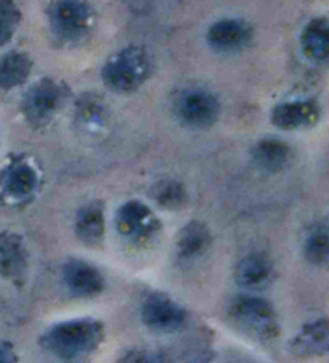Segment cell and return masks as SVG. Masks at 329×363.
Returning <instances> with one entry per match:
<instances>
[{"instance_id":"ba28073f","label":"cell","mask_w":329,"mask_h":363,"mask_svg":"<svg viewBox=\"0 0 329 363\" xmlns=\"http://www.w3.org/2000/svg\"><path fill=\"white\" fill-rule=\"evenodd\" d=\"M142 320L155 333H174L185 323V311L174 301L153 296L142 307Z\"/></svg>"},{"instance_id":"9c48e42d","label":"cell","mask_w":329,"mask_h":363,"mask_svg":"<svg viewBox=\"0 0 329 363\" xmlns=\"http://www.w3.org/2000/svg\"><path fill=\"white\" fill-rule=\"evenodd\" d=\"M251 38L252 31L249 24L233 18L214 23L207 31V44L222 53L242 50L251 42Z\"/></svg>"},{"instance_id":"44dd1931","label":"cell","mask_w":329,"mask_h":363,"mask_svg":"<svg viewBox=\"0 0 329 363\" xmlns=\"http://www.w3.org/2000/svg\"><path fill=\"white\" fill-rule=\"evenodd\" d=\"M303 254L316 267L329 265V230L326 227L318 225L310 230L303 243Z\"/></svg>"},{"instance_id":"4fadbf2b","label":"cell","mask_w":329,"mask_h":363,"mask_svg":"<svg viewBox=\"0 0 329 363\" xmlns=\"http://www.w3.org/2000/svg\"><path fill=\"white\" fill-rule=\"evenodd\" d=\"M292 350L297 355H325L329 354V322L325 318L306 325L292 342Z\"/></svg>"},{"instance_id":"2e32d148","label":"cell","mask_w":329,"mask_h":363,"mask_svg":"<svg viewBox=\"0 0 329 363\" xmlns=\"http://www.w3.org/2000/svg\"><path fill=\"white\" fill-rule=\"evenodd\" d=\"M273 275V264L264 254H249L236 269V280L246 289L267 286Z\"/></svg>"},{"instance_id":"8fae6325","label":"cell","mask_w":329,"mask_h":363,"mask_svg":"<svg viewBox=\"0 0 329 363\" xmlns=\"http://www.w3.org/2000/svg\"><path fill=\"white\" fill-rule=\"evenodd\" d=\"M63 281L74 296H96L103 291L105 280L94 265L84 261H69L63 267Z\"/></svg>"},{"instance_id":"7a4b0ae2","label":"cell","mask_w":329,"mask_h":363,"mask_svg":"<svg viewBox=\"0 0 329 363\" xmlns=\"http://www.w3.org/2000/svg\"><path fill=\"white\" fill-rule=\"evenodd\" d=\"M151 60L143 47L130 45L108 60L101 71L103 82L118 94H130L150 77Z\"/></svg>"},{"instance_id":"5b68a950","label":"cell","mask_w":329,"mask_h":363,"mask_svg":"<svg viewBox=\"0 0 329 363\" xmlns=\"http://www.w3.org/2000/svg\"><path fill=\"white\" fill-rule=\"evenodd\" d=\"M230 315L233 322L251 335L268 340L275 336L278 331L277 315L270 302L255 296H241L233 301L230 308Z\"/></svg>"},{"instance_id":"277c9868","label":"cell","mask_w":329,"mask_h":363,"mask_svg":"<svg viewBox=\"0 0 329 363\" xmlns=\"http://www.w3.org/2000/svg\"><path fill=\"white\" fill-rule=\"evenodd\" d=\"M65 99L66 90L62 84L44 77L24 94L21 110L29 124L40 127L48 124L55 118Z\"/></svg>"},{"instance_id":"3957f363","label":"cell","mask_w":329,"mask_h":363,"mask_svg":"<svg viewBox=\"0 0 329 363\" xmlns=\"http://www.w3.org/2000/svg\"><path fill=\"white\" fill-rule=\"evenodd\" d=\"M47 16L53 34L63 42L82 40L94 26V9L89 0H52Z\"/></svg>"},{"instance_id":"9a60e30c","label":"cell","mask_w":329,"mask_h":363,"mask_svg":"<svg viewBox=\"0 0 329 363\" xmlns=\"http://www.w3.org/2000/svg\"><path fill=\"white\" fill-rule=\"evenodd\" d=\"M2 189L13 199L31 196L38 189V172L28 162H15L4 172Z\"/></svg>"},{"instance_id":"ffe728a7","label":"cell","mask_w":329,"mask_h":363,"mask_svg":"<svg viewBox=\"0 0 329 363\" xmlns=\"http://www.w3.org/2000/svg\"><path fill=\"white\" fill-rule=\"evenodd\" d=\"M211 245V232L204 223L190 222L177 237L179 254L185 259H194L204 254Z\"/></svg>"},{"instance_id":"603a6c76","label":"cell","mask_w":329,"mask_h":363,"mask_svg":"<svg viewBox=\"0 0 329 363\" xmlns=\"http://www.w3.org/2000/svg\"><path fill=\"white\" fill-rule=\"evenodd\" d=\"M21 21V11L13 0H0V47L9 44Z\"/></svg>"},{"instance_id":"7402d4cb","label":"cell","mask_w":329,"mask_h":363,"mask_svg":"<svg viewBox=\"0 0 329 363\" xmlns=\"http://www.w3.org/2000/svg\"><path fill=\"white\" fill-rule=\"evenodd\" d=\"M155 201L167 209L180 208L186 201V191L184 185L177 180H161L153 186Z\"/></svg>"},{"instance_id":"e0dca14e","label":"cell","mask_w":329,"mask_h":363,"mask_svg":"<svg viewBox=\"0 0 329 363\" xmlns=\"http://www.w3.org/2000/svg\"><path fill=\"white\" fill-rule=\"evenodd\" d=\"M105 214L100 203L85 204L76 217V235L84 245H100L105 237Z\"/></svg>"},{"instance_id":"52a82bcc","label":"cell","mask_w":329,"mask_h":363,"mask_svg":"<svg viewBox=\"0 0 329 363\" xmlns=\"http://www.w3.org/2000/svg\"><path fill=\"white\" fill-rule=\"evenodd\" d=\"M116 228L124 238L130 241H143L153 237L157 222L151 209L142 201H129L123 204L116 214Z\"/></svg>"},{"instance_id":"5bb4252c","label":"cell","mask_w":329,"mask_h":363,"mask_svg":"<svg viewBox=\"0 0 329 363\" xmlns=\"http://www.w3.org/2000/svg\"><path fill=\"white\" fill-rule=\"evenodd\" d=\"M302 50L315 63L329 62V18H316L302 33Z\"/></svg>"},{"instance_id":"7c38bea8","label":"cell","mask_w":329,"mask_h":363,"mask_svg":"<svg viewBox=\"0 0 329 363\" xmlns=\"http://www.w3.org/2000/svg\"><path fill=\"white\" fill-rule=\"evenodd\" d=\"M28 269V254L23 240L15 233L0 235V274L7 280H21Z\"/></svg>"},{"instance_id":"30bf717a","label":"cell","mask_w":329,"mask_h":363,"mask_svg":"<svg viewBox=\"0 0 329 363\" xmlns=\"http://www.w3.org/2000/svg\"><path fill=\"white\" fill-rule=\"evenodd\" d=\"M320 110L312 100L284 101L275 106L272 113L273 124L283 130H296L316 123Z\"/></svg>"},{"instance_id":"8992f818","label":"cell","mask_w":329,"mask_h":363,"mask_svg":"<svg viewBox=\"0 0 329 363\" xmlns=\"http://www.w3.org/2000/svg\"><path fill=\"white\" fill-rule=\"evenodd\" d=\"M174 110L182 123L201 129L212 125L218 119L221 103L207 90L190 89L177 96Z\"/></svg>"},{"instance_id":"6da1fadb","label":"cell","mask_w":329,"mask_h":363,"mask_svg":"<svg viewBox=\"0 0 329 363\" xmlns=\"http://www.w3.org/2000/svg\"><path fill=\"white\" fill-rule=\"evenodd\" d=\"M101 333V325L95 320H68L48 330L42 337V346L62 360L81 359L99 346Z\"/></svg>"},{"instance_id":"cb8c5ba5","label":"cell","mask_w":329,"mask_h":363,"mask_svg":"<svg viewBox=\"0 0 329 363\" xmlns=\"http://www.w3.org/2000/svg\"><path fill=\"white\" fill-rule=\"evenodd\" d=\"M16 354L13 352V347L11 344L0 342V363L2 362H15Z\"/></svg>"},{"instance_id":"d6986e66","label":"cell","mask_w":329,"mask_h":363,"mask_svg":"<svg viewBox=\"0 0 329 363\" xmlns=\"http://www.w3.org/2000/svg\"><path fill=\"white\" fill-rule=\"evenodd\" d=\"M33 71V62L26 53L10 52L0 58V87L15 89L28 79Z\"/></svg>"},{"instance_id":"ac0fdd59","label":"cell","mask_w":329,"mask_h":363,"mask_svg":"<svg viewBox=\"0 0 329 363\" xmlns=\"http://www.w3.org/2000/svg\"><path fill=\"white\" fill-rule=\"evenodd\" d=\"M289 147L277 138H264L252 148V161L257 169L268 174L279 172L288 164Z\"/></svg>"}]
</instances>
